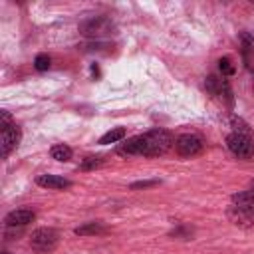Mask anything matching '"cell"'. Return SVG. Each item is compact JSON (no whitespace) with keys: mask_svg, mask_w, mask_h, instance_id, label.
<instances>
[{"mask_svg":"<svg viewBox=\"0 0 254 254\" xmlns=\"http://www.w3.org/2000/svg\"><path fill=\"white\" fill-rule=\"evenodd\" d=\"M175 145L173 135L167 129H151L143 135H137L123 143L117 153L119 155H141V157H157L167 153Z\"/></svg>","mask_w":254,"mask_h":254,"instance_id":"obj_1","label":"cell"},{"mask_svg":"<svg viewBox=\"0 0 254 254\" xmlns=\"http://www.w3.org/2000/svg\"><path fill=\"white\" fill-rule=\"evenodd\" d=\"M79 32L87 38L101 40V38H107L115 32V24L107 16H93V18H87L79 24Z\"/></svg>","mask_w":254,"mask_h":254,"instance_id":"obj_2","label":"cell"},{"mask_svg":"<svg viewBox=\"0 0 254 254\" xmlns=\"http://www.w3.org/2000/svg\"><path fill=\"white\" fill-rule=\"evenodd\" d=\"M58 240H60L58 230L46 228V226L36 228V230L30 234V246H32V250H36V252H40V254H48V252L56 250Z\"/></svg>","mask_w":254,"mask_h":254,"instance_id":"obj_3","label":"cell"},{"mask_svg":"<svg viewBox=\"0 0 254 254\" xmlns=\"http://www.w3.org/2000/svg\"><path fill=\"white\" fill-rule=\"evenodd\" d=\"M226 147L236 155V157H242V159H248L252 157L254 153V139L252 135H242V133H230L226 137Z\"/></svg>","mask_w":254,"mask_h":254,"instance_id":"obj_4","label":"cell"},{"mask_svg":"<svg viewBox=\"0 0 254 254\" xmlns=\"http://www.w3.org/2000/svg\"><path fill=\"white\" fill-rule=\"evenodd\" d=\"M22 139V133H20V127L10 123V125H4L0 127V155L2 159H6L20 143Z\"/></svg>","mask_w":254,"mask_h":254,"instance_id":"obj_5","label":"cell"},{"mask_svg":"<svg viewBox=\"0 0 254 254\" xmlns=\"http://www.w3.org/2000/svg\"><path fill=\"white\" fill-rule=\"evenodd\" d=\"M175 149L181 157H192V155H198L202 151V141L198 135L183 133L175 139Z\"/></svg>","mask_w":254,"mask_h":254,"instance_id":"obj_6","label":"cell"},{"mask_svg":"<svg viewBox=\"0 0 254 254\" xmlns=\"http://www.w3.org/2000/svg\"><path fill=\"white\" fill-rule=\"evenodd\" d=\"M204 87L208 93L220 97V99H226L228 105H232V89H230V83L224 79V77H216V75H208L206 81H204Z\"/></svg>","mask_w":254,"mask_h":254,"instance_id":"obj_7","label":"cell"},{"mask_svg":"<svg viewBox=\"0 0 254 254\" xmlns=\"http://www.w3.org/2000/svg\"><path fill=\"white\" fill-rule=\"evenodd\" d=\"M34 218H36L34 210H30V208H18V210L8 212L6 218H4V222H6V226H26Z\"/></svg>","mask_w":254,"mask_h":254,"instance_id":"obj_8","label":"cell"},{"mask_svg":"<svg viewBox=\"0 0 254 254\" xmlns=\"http://www.w3.org/2000/svg\"><path fill=\"white\" fill-rule=\"evenodd\" d=\"M36 183L44 189H52V190H62V189H67L71 183L64 177H58V175H40L36 179Z\"/></svg>","mask_w":254,"mask_h":254,"instance_id":"obj_9","label":"cell"},{"mask_svg":"<svg viewBox=\"0 0 254 254\" xmlns=\"http://www.w3.org/2000/svg\"><path fill=\"white\" fill-rule=\"evenodd\" d=\"M232 204L240 210H246V212H254V190H242V192H236L232 194Z\"/></svg>","mask_w":254,"mask_h":254,"instance_id":"obj_10","label":"cell"},{"mask_svg":"<svg viewBox=\"0 0 254 254\" xmlns=\"http://www.w3.org/2000/svg\"><path fill=\"white\" fill-rule=\"evenodd\" d=\"M228 216L234 224H240V226H250L254 224V212H246V210H240L236 206H232L228 210Z\"/></svg>","mask_w":254,"mask_h":254,"instance_id":"obj_11","label":"cell"},{"mask_svg":"<svg viewBox=\"0 0 254 254\" xmlns=\"http://www.w3.org/2000/svg\"><path fill=\"white\" fill-rule=\"evenodd\" d=\"M77 236H89V234H101V232H105V226H103V222H99V220H95V222H87V224H83V226H77L75 230H73Z\"/></svg>","mask_w":254,"mask_h":254,"instance_id":"obj_12","label":"cell"},{"mask_svg":"<svg viewBox=\"0 0 254 254\" xmlns=\"http://www.w3.org/2000/svg\"><path fill=\"white\" fill-rule=\"evenodd\" d=\"M127 135V131L123 129V127H113V129H109L107 133H103L101 135V139H99V143L101 145H109V143H117V141H121L123 137Z\"/></svg>","mask_w":254,"mask_h":254,"instance_id":"obj_13","label":"cell"},{"mask_svg":"<svg viewBox=\"0 0 254 254\" xmlns=\"http://www.w3.org/2000/svg\"><path fill=\"white\" fill-rule=\"evenodd\" d=\"M50 155H52V159H56V161H60V163H65V161L71 159L73 151H71L67 145H54V147L50 149Z\"/></svg>","mask_w":254,"mask_h":254,"instance_id":"obj_14","label":"cell"},{"mask_svg":"<svg viewBox=\"0 0 254 254\" xmlns=\"http://www.w3.org/2000/svg\"><path fill=\"white\" fill-rule=\"evenodd\" d=\"M230 125H232V129H234V133L252 135V133H250V125H248L242 117H238V115H232V117H230Z\"/></svg>","mask_w":254,"mask_h":254,"instance_id":"obj_15","label":"cell"},{"mask_svg":"<svg viewBox=\"0 0 254 254\" xmlns=\"http://www.w3.org/2000/svg\"><path fill=\"white\" fill-rule=\"evenodd\" d=\"M240 42H242V54H244V60H248V56H250V52L254 50V38L250 36V34H242L240 36Z\"/></svg>","mask_w":254,"mask_h":254,"instance_id":"obj_16","label":"cell"},{"mask_svg":"<svg viewBox=\"0 0 254 254\" xmlns=\"http://www.w3.org/2000/svg\"><path fill=\"white\" fill-rule=\"evenodd\" d=\"M34 67L38 71H46L50 67V56L48 54H38L36 60H34Z\"/></svg>","mask_w":254,"mask_h":254,"instance_id":"obj_17","label":"cell"},{"mask_svg":"<svg viewBox=\"0 0 254 254\" xmlns=\"http://www.w3.org/2000/svg\"><path fill=\"white\" fill-rule=\"evenodd\" d=\"M218 67H220L222 75H232V73H234V65H232L230 58H222V60H218Z\"/></svg>","mask_w":254,"mask_h":254,"instance_id":"obj_18","label":"cell"},{"mask_svg":"<svg viewBox=\"0 0 254 254\" xmlns=\"http://www.w3.org/2000/svg\"><path fill=\"white\" fill-rule=\"evenodd\" d=\"M103 161H101V157H87L83 163H81V169H95V167H99Z\"/></svg>","mask_w":254,"mask_h":254,"instance_id":"obj_19","label":"cell"},{"mask_svg":"<svg viewBox=\"0 0 254 254\" xmlns=\"http://www.w3.org/2000/svg\"><path fill=\"white\" fill-rule=\"evenodd\" d=\"M153 185H159V181H137L131 185V189H145V187H153Z\"/></svg>","mask_w":254,"mask_h":254,"instance_id":"obj_20","label":"cell"},{"mask_svg":"<svg viewBox=\"0 0 254 254\" xmlns=\"http://www.w3.org/2000/svg\"><path fill=\"white\" fill-rule=\"evenodd\" d=\"M250 190H254V181H252V183H250Z\"/></svg>","mask_w":254,"mask_h":254,"instance_id":"obj_21","label":"cell"},{"mask_svg":"<svg viewBox=\"0 0 254 254\" xmlns=\"http://www.w3.org/2000/svg\"><path fill=\"white\" fill-rule=\"evenodd\" d=\"M2 254H8V252H2Z\"/></svg>","mask_w":254,"mask_h":254,"instance_id":"obj_22","label":"cell"}]
</instances>
